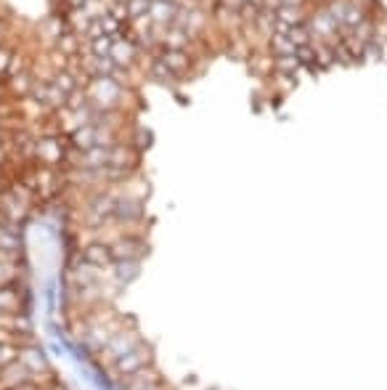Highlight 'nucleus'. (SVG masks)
I'll use <instances>...</instances> for the list:
<instances>
[{
	"instance_id": "1",
	"label": "nucleus",
	"mask_w": 387,
	"mask_h": 390,
	"mask_svg": "<svg viewBox=\"0 0 387 390\" xmlns=\"http://www.w3.org/2000/svg\"><path fill=\"white\" fill-rule=\"evenodd\" d=\"M143 343V337L138 335V329L135 326H125L122 332H117L112 337V340L101 348V351L93 356L98 361V366H103V369H109V366H114L120 361L122 356H128V353H133L135 348H138Z\"/></svg>"
},
{
	"instance_id": "2",
	"label": "nucleus",
	"mask_w": 387,
	"mask_h": 390,
	"mask_svg": "<svg viewBox=\"0 0 387 390\" xmlns=\"http://www.w3.org/2000/svg\"><path fill=\"white\" fill-rule=\"evenodd\" d=\"M143 366H151V348L146 345V343H141L133 353L122 356L117 364L106 369V372H109L114 379H122V377H128V374H133V372H138V369H143Z\"/></svg>"
},
{
	"instance_id": "3",
	"label": "nucleus",
	"mask_w": 387,
	"mask_h": 390,
	"mask_svg": "<svg viewBox=\"0 0 387 390\" xmlns=\"http://www.w3.org/2000/svg\"><path fill=\"white\" fill-rule=\"evenodd\" d=\"M109 250H112L114 263H138L146 252V244L141 239H120L109 244Z\"/></svg>"
},
{
	"instance_id": "4",
	"label": "nucleus",
	"mask_w": 387,
	"mask_h": 390,
	"mask_svg": "<svg viewBox=\"0 0 387 390\" xmlns=\"http://www.w3.org/2000/svg\"><path fill=\"white\" fill-rule=\"evenodd\" d=\"M75 260L98 265V268H112V265H114L109 244H101V242H93V244H88V247H80L77 255H75Z\"/></svg>"
},
{
	"instance_id": "5",
	"label": "nucleus",
	"mask_w": 387,
	"mask_h": 390,
	"mask_svg": "<svg viewBox=\"0 0 387 390\" xmlns=\"http://www.w3.org/2000/svg\"><path fill=\"white\" fill-rule=\"evenodd\" d=\"M24 303H27V295H22L16 284H8V287H0V311L6 313H24Z\"/></svg>"
},
{
	"instance_id": "6",
	"label": "nucleus",
	"mask_w": 387,
	"mask_h": 390,
	"mask_svg": "<svg viewBox=\"0 0 387 390\" xmlns=\"http://www.w3.org/2000/svg\"><path fill=\"white\" fill-rule=\"evenodd\" d=\"M19 361H22V364H24V366H27L32 374L50 369V366H48V361H45V356L37 351V345H27V348H22V351H19Z\"/></svg>"
},
{
	"instance_id": "7",
	"label": "nucleus",
	"mask_w": 387,
	"mask_h": 390,
	"mask_svg": "<svg viewBox=\"0 0 387 390\" xmlns=\"http://www.w3.org/2000/svg\"><path fill=\"white\" fill-rule=\"evenodd\" d=\"M35 154H37V159L40 162H45V165H53V162H59L61 159V143L53 138V136H48V138H43L35 146Z\"/></svg>"
},
{
	"instance_id": "8",
	"label": "nucleus",
	"mask_w": 387,
	"mask_h": 390,
	"mask_svg": "<svg viewBox=\"0 0 387 390\" xmlns=\"http://www.w3.org/2000/svg\"><path fill=\"white\" fill-rule=\"evenodd\" d=\"M22 279V263H3L0 260V287L16 284Z\"/></svg>"
},
{
	"instance_id": "9",
	"label": "nucleus",
	"mask_w": 387,
	"mask_h": 390,
	"mask_svg": "<svg viewBox=\"0 0 387 390\" xmlns=\"http://www.w3.org/2000/svg\"><path fill=\"white\" fill-rule=\"evenodd\" d=\"M19 351H22V348H16V345H0V366L14 364L19 358Z\"/></svg>"
},
{
	"instance_id": "10",
	"label": "nucleus",
	"mask_w": 387,
	"mask_h": 390,
	"mask_svg": "<svg viewBox=\"0 0 387 390\" xmlns=\"http://www.w3.org/2000/svg\"><path fill=\"white\" fill-rule=\"evenodd\" d=\"M8 390H43L40 385H35L32 379H29V382H22V385H16V387H8Z\"/></svg>"
},
{
	"instance_id": "11",
	"label": "nucleus",
	"mask_w": 387,
	"mask_h": 390,
	"mask_svg": "<svg viewBox=\"0 0 387 390\" xmlns=\"http://www.w3.org/2000/svg\"><path fill=\"white\" fill-rule=\"evenodd\" d=\"M143 390H164V385H162V379H159V382H154V385H149V387H143Z\"/></svg>"
},
{
	"instance_id": "12",
	"label": "nucleus",
	"mask_w": 387,
	"mask_h": 390,
	"mask_svg": "<svg viewBox=\"0 0 387 390\" xmlns=\"http://www.w3.org/2000/svg\"><path fill=\"white\" fill-rule=\"evenodd\" d=\"M45 390H64V387H61V385L56 382V385H50V387H45Z\"/></svg>"
}]
</instances>
